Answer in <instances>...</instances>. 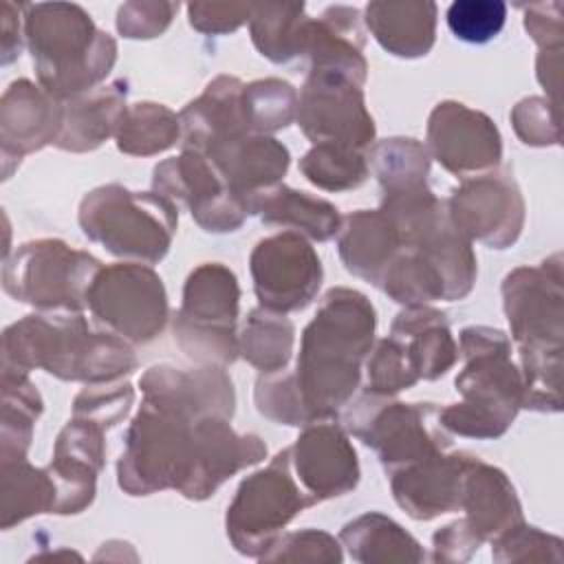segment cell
Wrapping results in <instances>:
<instances>
[{
    "label": "cell",
    "instance_id": "obj_34",
    "mask_svg": "<svg viewBox=\"0 0 564 564\" xmlns=\"http://www.w3.org/2000/svg\"><path fill=\"white\" fill-rule=\"evenodd\" d=\"M57 489L48 469L33 467L26 458L0 460V527H11L40 516L53 513Z\"/></svg>",
    "mask_w": 564,
    "mask_h": 564
},
{
    "label": "cell",
    "instance_id": "obj_24",
    "mask_svg": "<svg viewBox=\"0 0 564 564\" xmlns=\"http://www.w3.org/2000/svg\"><path fill=\"white\" fill-rule=\"evenodd\" d=\"M361 20L359 9L346 4H333L319 18H308L302 44L308 70L341 73L364 86L368 62L364 57L366 35Z\"/></svg>",
    "mask_w": 564,
    "mask_h": 564
},
{
    "label": "cell",
    "instance_id": "obj_54",
    "mask_svg": "<svg viewBox=\"0 0 564 564\" xmlns=\"http://www.w3.org/2000/svg\"><path fill=\"white\" fill-rule=\"evenodd\" d=\"M20 11L22 4L15 7L13 2H2L0 9V46H2V64H11L15 57H20L22 51V37H20Z\"/></svg>",
    "mask_w": 564,
    "mask_h": 564
},
{
    "label": "cell",
    "instance_id": "obj_41",
    "mask_svg": "<svg viewBox=\"0 0 564 564\" xmlns=\"http://www.w3.org/2000/svg\"><path fill=\"white\" fill-rule=\"evenodd\" d=\"M377 289L403 306H423L443 300L438 273L414 251H401L386 269Z\"/></svg>",
    "mask_w": 564,
    "mask_h": 564
},
{
    "label": "cell",
    "instance_id": "obj_28",
    "mask_svg": "<svg viewBox=\"0 0 564 564\" xmlns=\"http://www.w3.org/2000/svg\"><path fill=\"white\" fill-rule=\"evenodd\" d=\"M128 82L115 79L64 101L62 130L55 148L66 152L97 150L108 137L117 134L128 108Z\"/></svg>",
    "mask_w": 564,
    "mask_h": 564
},
{
    "label": "cell",
    "instance_id": "obj_20",
    "mask_svg": "<svg viewBox=\"0 0 564 564\" xmlns=\"http://www.w3.org/2000/svg\"><path fill=\"white\" fill-rule=\"evenodd\" d=\"M478 456L469 452H441L390 474L397 505L414 520H434L460 509L463 482Z\"/></svg>",
    "mask_w": 564,
    "mask_h": 564
},
{
    "label": "cell",
    "instance_id": "obj_52",
    "mask_svg": "<svg viewBox=\"0 0 564 564\" xmlns=\"http://www.w3.org/2000/svg\"><path fill=\"white\" fill-rule=\"evenodd\" d=\"M564 4L560 0L553 2H535L524 7V31L538 44L540 51L562 48L564 44Z\"/></svg>",
    "mask_w": 564,
    "mask_h": 564
},
{
    "label": "cell",
    "instance_id": "obj_23",
    "mask_svg": "<svg viewBox=\"0 0 564 564\" xmlns=\"http://www.w3.org/2000/svg\"><path fill=\"white\" fill-rule=\"evenodd\" d=\"M183 150L207 156L212 150L253 134L245 108V84L234 75L214 77L181 112Z\"/></svg>",
    "mask_w": 564,
    "mask_h": 564
},
{
    "label": "cell",
    "instance_id": "obj_50",
    "mask_svg": "<svg viewBox=\"0 0 564 564\" xmlns=\"http://www.w3.org/2000/svg\"><path fill=\"white\" fill-rule=\"evenodd\" d=\"M178 2H126L117 11V31L128 40H152L167 31Z\"/></svg>",
    "mask_w": 564,
    "mask_h": 564
},
{
    "label": "cell",
    "instance_id": "obj_32",
    "mask_svg": "<svg viewBox=\"0 0 564 564\" xmlns=\"http://www.w3.org/2000/svg\"><path fill=\"white\" fill-rule=\"evenodd\" d=\"M364 22L381 48L394 57H423L436 40V4L430 0L368 2Z\"/></svg>",
    "mask_w": 564,
    "mask_h": 564
},
{
    "label": "cell",
    "instance_id": "obj_13",
    "mask_svg": "<svg viewBox=\"0 0 564 564\" xmlns=\"http://www.w3.org/2000/svg\"><path fill=\"white\" fill-rule=\"evenodd\" d=\"M152 192L167 198L176 209H187L196 225L209 234L236 231L251 214L249 200L236 194L214 163L194 150L156 163Z\"/></svg>",
    "mask_w": 564,
    "mask_h": 564
},
{
    "label": "cell",
    "instance_id": "obj_47",
    "mask_svg": "<svg viewBox=\"0 0 564 564\" xmlns=\"http://www.w3.org/2000/svg\"><path fill=\"white\" fill-rule=\"evenodd\" d=\"M366 381L368 392L386 397H394L401 390H410L414 383H419L390 337L379 339L370 348L366 357Z\"/></svg>",
    "mask_w": 564,
    "mask_h": 564
},
{
    "label": "cell",
    "instance_id": "obj_7",
    "mask_svg": "<svg viewBox=\"0 0 564 564\" xmlns=\"http://www.w3.org/2000/svg\"><path fill=\"white\" fill-rule=\"evenodd\" d=\"M198 419L165 403L143 399L117 460V482L128 496L178 489L187 471Z\"/></svg>",
    "mask_w": 564,
    "mask_h": 564
},
{
    "label": "cell",
    "instance_id": "obj_9",
    "mask_svg": "<svg viewBox=\"0 0 564 564\" xmlns=\"http://www.w3.org/2000/svg\"><path fill=\"white\" fill-rule=\"evenodd\" d=\"M240 286L223 262H203L185 280L172 330L178 348L200 366H229L238 352Z\"/></svg>",
    "mask_w": 564,
    "mask_h": 564
},
{
    "label": "cell",
    "instance_id": "obj_45",
    "mask_svg": "<svg viewBox=\"0 0 564 564\" xmlns=\"http://www.w3.org/2000/svg\"><path fill=\"white\" fill-rule=\"evenodd\" d=\"M491 557L496 562H564L562 540L544 533L527 522L516 524L491 542Z\"/></svg>",
    "mask_w": 564,
    "mask_h": 564
},
{
    "label": "cell",
    "instance_id": "obj_29",
    "mask_svg": "<svg viewBox=\"0 0 564 564\" xmlns=\"http://www.w3.org/2000/svg\"><path fill=\"white\" fill-rule=\"evenodd\" d=\"M223 181L249 200L256 192L273 187L286 174L291 154L284 143L267 134H249L207 154Z\"/></svg>",
    "mask_w": 564,
    "mask_h": 564
},
{
    "label": "cell",
    "instance_id": "obj_48",
    "mask_svg": "<svg viewBox=\"0 0 564 564\" xmlns=\"http://www.w3.org/2000/svg\"><path fill=\"white\" fill-rule=\"evenodd\" d=\"M339 542L324 531L302 529L282 533L260 562H341Z\"/></svg>",
    "mask_w": 564,
    "mask_h": 564
},
{
    "label": "cell",
    "instance_id": "obj_42",
    "mask_svg": "<svg viewBox=\"0 0 564 564\" xmlns=\"http://www.w3.org/2000/svg\"><path fill=\"white\" fill-rule=\"evenodd\" d=\"M245 108L253 134L271 137L295 119L297 90L278 77L245 84Z\"/></svg>",
    "mask_w": 564,
    "mask_h": 564
},
{
    "label": "cell",
    "instance_id": "obj_30",
    "mask_svg": "<svg viewBox=\"0 0 564 564\" xmlns=\"http://www.w3.org/2000/svg\"><path fill=\"white\" fill-rule=\"evenodd\" d=\"M460 509L482 542H494L524 522L522 505L507 474L480 458L465 476Z\"/></svg>",
    "mask_w": 564,
    "mask_h": 564
},
{
    "label": "cell",
    "instance_id": "obj_2",
    "mask_svg": "<svg viewBox=\"0 0 564 564\" xmlns=\"http://www.w3.org/2000/svg\"><path fill=\"white\" fill-rule=\"evenodd\" d=\"M502 308L520 355L522 408L562 410L564 278L562 253L538 267H518L502 280Z\"/></svg>",
    "mask_w": 564,
    "mask_h": 564
},
{
    "label": "cell",
    "instance_id": "obj_8",
    "mask_svg": "<svg viewBox=\"0 0 564 564\" xmlns=\"http://www.w3.org/2000/svg\"><path fill=\"white\" fill-rule=\"evenodd\" d=\"M344 430L370 447L388 474L447 452L452 445L441 423V405L401 403L368 390L348 403Z\"/></svg>",
    "mask_w": 564,
    "mask_h": 564
},
{
    "label": "cell",
    "instance_id": "obj_19",
    "mask_svg": "<svg viewBox=\"0 0 564 564\" xmlns=\"http://www.w3.org/2000/svg\"><path fill=\"white\" fill-rule=\"evenodd\" d=\"M267 456L258 434H238L229 419L205 416L194 425V445L178 494L187 500H207L218 487Z\"/></svg>",
    "mask_w": 564,
    "mask_h": 564
},
{
    "label": "cell",
    "instance_id": "obj_37",
    "mask_svg": "<svg viewBox=\"0 0 564 564\" xmlns=\"http://www.w3.org/2000/svg\"><path fill=\"white\" fill-rule=\"evenodd\" d=\"M42 397L29 375L2 370V421L0 458H26L35 421L42 414Z\"/></svg>",
    "mask_w": 564,
    "mask_h": 564
},
{
    "label": "cell",
    "instance_id": "obj_43",
    "mask_svg": "<svg viewBox=\"0 0 564 564\" xmlns=\"http://www.w3.org/2000/svg\"><path fill=\"white\" fill-rule=\"evenodd\" d=\"M253 401L256 410L278 425L304 427L308 423H315L302 401L293 372H289L286 368L278 372H260V377L256 379Z\"/></svg>",
    "mask_w": 564,
    "mask_h": 564
},
{
    "label": "cell",
    "instance_id": "obj_38",
    "mask_svg": "<svg viewBox=\"0 0 564 564\" xmlns=\"http://www.w3.org/2000/svg\"><path fill=\"white\" fill-rule=\"evenodd\" d=\"M181 139V119L174 110L154 101L130 104L121 117L115 141L128 156H152L170 150Z\"/></svg>",
    "mask_w": 564,
    "mask_h": 564
},
{
    "label": "cell",
    "instance_id": "obj_35",
    "mask_svg": "<svg viewBox=\"0 0 564 564\" xmlns=\"http://www.w3.org/2000/svg\"><path fill=\"white\" fill-rule=\"evenodd\" d=\"M304 2L253 4L249 33L256 51L273 64H289L302 57L308 15Z\"/></svg>",
    "mask_w": 564,
    "mask_h": 564
},
{
    "label": "cell",
    "instance_id": "obj_1",
    "mask_svg": "<svg viewBox=\"0 0 564 564\" xmlns=\"http://www.w3.org/2000/svg\"><path fill=\"white\" fill-rule=\"evenodd\" d=\"M377 328L370 300L348 286L330 289L306 324L293 370L297 390L313 421H330L361 383Z\"/></svg>",
    "mask_w": 564,
    "mask_h": 564
},
{
    "label": "cell",
    "instance_id": "obj_16",
    "mask_svg": "<svg viewBox=\"0 0 564 564\" xmlns=\"http://www.w3.org/2000/svg\"><path fill=\"white\" fill-rule=\"evenodd\" d=\"M445 205L454 227L489 249L511 247L524 227V198L509 170L463 178Z\"/></svg>",
    "mask_w": 564,
    "mask_h": 564
},
{
    "label": "cell",
    "instance_id": "obj_22",
    "mask_svg": "<svg viewBox=\"0 0 564 564\" xmlns=\"http://www.w3.org/2000/svg\"><path fill=\"white\" fill-rule=\"evenodd\" d=\"M139 388L143 399L176 408L192 419H231L236 412L234 383L223 366L183 370L172 364H156L141 375Z\"/></svg>",
    "mask_w": 564,
    "mask_h": 564
},
{
    "label": "cell",
    "instance_id": "obj_49",
    "mask_svg": "<svg viewBox=\"0 0 564 564\" xmlns=\"http://www.w3.org/2000/svg\"><path fill=\"white\" fill-rule=\"evenodd\" d=\"M511 123L524 145H560L557 106L546 97H524L511 110Z\"/></svg>",
    "mask_w": 564,
    "mask_h": 564
},
{
    "label": "cell",
    "instance_id": "obj_36",
    "mask_svg": "<svg viewBox=\"0 0 564 564\" xmlns=\"http://www.w3.org/2000/svg\"><path fill=\"white\" fill-rule=\"evenodd\" d=\"M295 344V326L284 313L262 306L253 308L238 333V352L260 372L284 370L291 361Z\"/></svg>",
    "mask_w": 564,
    "mask_h": 564
},
{
    "label": "cell",
    "instance_id": "obj_40",
    "mask_svg": "<svg viewBox=\"0 0 564 564\" xmlns=\"http://www.w3.org/2000/svg\"><path fill=\"white\" fill-rule=\"evenodd\" d=\"M300 172L311 185L324 192H348L366 183L370 165L361 150L317 143L300 159Z\"/></svg>",
    "mask_w": 564,
    "mask_h": 564
},
{
    "label": "cell",
    "instance_id": "obj_15",
    "mask_svg": "<svg viewBox=\"0 0 564 564\" xmlns=\"http://www.w3.org/2000/svg\"><path fill=\"white\" fill-rule=\"evenodd\" d=\"M249 271L258 304L284 315L306 308L324 278L317 251L295 231L262 238L249 256Z\"/></svg>",
    "mask_w": 564,
    "mask_h": 564
},
{
    "label": "cell",
    "instance_id": "obj_51",
    "mask_svg": "<svg viewBox=\"0 0 564 564\" xmlns=\"http://www.w3.org/2000/svg\"><path fill=\"white\" fill-rule=\"evenodd\" d=\"M253 4L242 2H189V26L205 35H225L238 31L251 20Z\"/></svg>",
    "mask_w": 564,
    "mask_h": 564
},
{
    "label": "cell",
    "instance_id": "obj_21",
    "mask_svg": "<svg viewBox=\"0 0 564 564\" xmlns=\"http://www.w3.org/2000/svg\"><path fill=\"white\" fill-rule=\"evenodd\" d=\"M64 101L55 99L40 84L15 79L7 86L0 101V141H2V172L13 159L18 165L22 156L55 145L62 130Z\"/></svg>",
    "mask_w": 564,
    "mask_h": 564
},
{
    "label": "cell",
    "instance_id": "obj_46",
    "mask_svg": "<svg viewBox=\"0 0 564 564\" xmlns=\"http://www.w3.org/2000/svg\"><path fill=\"white\" fill-rule=\"evenodd\" d=\"M134 401V390L128 381L86 383V388L73 401V416H84L99 423L106 432L115 427Z\"/></svg>",
    "mask_w": 564,
    "mask_h": 564
},
{
    "label": "cell",
    "instance_id": "obj_44",
    "mask_svg": "<svg viewBox=\"0 0 564 564\" xmlns=\"http://www.w3.org/2000/svg\"><path fill=\"white\" fill-rule=\"evenodd\" d=\"M445 20L456 40L487 44L502 31L507 4L500 0H456L449 4Z\"/></svg>",
    "mask_w": 564,
    "mask_h": 564
},
{
    "label": "cell",
    "instance_id": "obj_4",
    "mask_svg": "<svg viewBox=\"0 0 564 564\" xmlns=\"http://www.w3.org/2000/svg\"><path fill=\"white\" fill-rule=\"evenodd\" d=\"M22 13L37 84L46 93L66 101L101 86L117 62V42L88 11L75 2H35L22 4Z\"/></svg>",
    "mask_w": 564,
    "mask_h": 564
},
{
    "label": "cell",
    "instance_id": "obj_25",
    "mask_svg": "<svg viewBox=\"0 0 564 564\" xmlns=\"http://www.w3.org/2000/svg\"><path fill=\"white\" fill-rule=\"evenodd\" d=\"M388 337L401 350L416 381L443 377L458 359V344L452 337L447 315L427 304L405 306L394 317Z\"/></svg>",
    "mask_w": 564,
    "mask_h": 564
},
{
    "label": "cell",
    "instance_id": "obj_53",
    "mask_svg": "<svg viewBox=\"0 0 564 564\" xmlns=\"http://www.w3.org/2000/svg\"><path fill=\"white\" fill-rule=\"evenodd\" d=\"M482 540L469 527L465 518H458L445 527H441L432 535V560L434 562H467L478 549Z\"/></svg>",
    "mask_w": 564,
    "mask_h": 564
},
{
    "label": "cell",
    "instance_id": "obj_10",
    "mask_svg": "<svg viewBox=\"0 0 564 564\" xmlns=\"http://www.w3.org/2000/svg\"><path fill=\"white\" fill-rule=\"evenodd\" d=\"M101 267L88 251L70 249L57 238H40L20 245L13 256L4 258L2 286L13 300L40 311L82 313Z\"/></svg>",
    "mask_w": 564,
    "mask_h": 564
},
{
    "label": "cell",
    "instance_id": "obj_14",
    "mask_svg": "<svg viewBox=\"0 0 564 564\" xmlns=\"http://www.w3.org/2000/svg\"><path fill=\"white\" fill-rule=\"evenodd\" d=\"M364 86L341 73L308 70L297 93L295 121L304 137L366 152L375 143V121L366 108Z\"/></svg>",
    "mask_w": 564,
    "mask_h": 564
},
{
    "label": "cell",
    "instance_id": "obj_5",
    "mask_svg": "<svg viewBox=\"0 0 564 564\" xmlns=\"http://www.w3.org/2000/svg\"><path fill=\"white\" fill-rule=\"evenodd\" d=\"M465 366L456 375L458 403L441 408V423L449 434L467 438L502 436L522 408L524 383L511 359V339L491 326L460 330Z\"/></svg>",
    "mask_w": 564,
    "mask_h": 564
},
{
    "label": "cell",
    "instance_id": "obj_31",
    "mask_svg": "<svg viewBox=\"0 0 564 564\" xmlns=\"http://www.w3.org/2000/svg\"><path fill=\"white\" fill-rule=\"evenodd\" d=\"M249 212L264 225L282 227L284 231H295L317 242L335 238L341 227L339 209L333 203L284 183L249 196Z\"/></svg>",
    "mask_w": 564,
    "mask_h": 564
},
{
    "label": "cell",
    "instance_id": "obj_55",
    "mask_svg": "<svg viewBox=\"0 0 564 564\" xmlns=\"http://www.w3.org/2000/svg\"><path fill=\"white\" fill-rule=\"evenodd\" d=\"M560 66H562V48H546L538 53L535 77L540 86L546 90V99L555 106H557V88H560Z\"/></svg>",
    "mask_w": 564,
    "mask_h": 564
},
{
    "label": "cell",
    "instance_id": "obj_17",
    "mask_svg": "<svg viewBox=\"0 0 564 564\" xmlns=\"http://www.w3.org/2000/svg\"><path fill=\"white\" fill-rule=\"evenodd\" d=\"M427 152L449 174L460 178L496 170L502 159V139L496 123L460 101H441L427 119Z\"/></svg>",
    "mask_w": 564,
    "mask_h": 564
},
{
    "label": "cell",
    "instance_id": "obj_3",
    "mask_svg": "<svg viewBox=\"0 0 564 564\" xmlns=\"http://www.w3.org/2000/svg\"><path fill=\"white\" fill-rule=\"evenodd\" d=\"M137 368L130 341L95 333L82 313H33L2 333V370H44L62 381H117Z\"/></svg>",
    "mask_w": 564,
    "mask_h": 564
},
{
    "label": "cell",
    "instance_id": "obj_18",
    "mask_svg": "<svg viewBox=\"0 0 564 564\" xmlns=\"http://www.w3.org/2000/svg\"><path fill=\"white\" fill-rule=\"evenodd\" d=\"M289 458L291 471L311 505L346 496L359 482L357 452L348 432L333 419L304 425L289 447Z\"/></svg>",
    "mask_w": 564,
    "mask_h": 564
},
{
    "label": "cell",
    "instance_id": "obj_27",
    "mask_svg": "<svg viewBox=\"0 0 564 564\" xmlns=\"http://www.w3.org/2000/svg\"><path fill=\"white\" fill-rule=\"evenodd\" d=\"M337 251L348 273L379 286L386 269L401 253V240L381 209H357L341 218Z\"/></svg>",
    "mask_w": 564,
    "mask_h": 564
},
{
    "label": "cell",
    "instance_id": "obj_11",
    "mask_svg": "<svg viewBox=\"0 0 564 564\" xmlns=\"http://www.w3.org/2000/svg\"><path fill=\"white\" fill-rule=\"evenodd\" d=\"M306 507L313 505L297 485L284 447L264 469L240 482L225 516L227 538L240 555L260 560Z\"/></svg>",
    "mask_w": 564,
    "mask_h": 564
},
{
    "label": "cell",
    "instance_id": "obj_39",
    "mask_svg": "<svg viewBox=\"0 0 564 564\" xmlns=\"http://www.w3.org/2000/svg\"><path fill=\"white\" fill-rule=\"evenodd\" d=\"M366 156L383 192L427 185L430 152L425 143L412 137H392L372 143Z\"/></svg>",
    "mask_w": 564,
    "mask_h": 564
},
{
    "label": "cell",
    "instance_id": "obj_33",
    "mask_svg": "<svg viewBox=\"0 0 564 564\" xmlns=\"http://www.w3.org/2000/svg\"><path fill=\"white\" fill-rule=\"evenodd\" d=\"M339 542L355 562L388 564V562H423L425 553L414 535H410L392 518L368 511L344 524Z\"/></svg>",
    "mask_w": 564,
    "mask_h": 564
},
{
    "label": "cell",
    "instance_id": "obj_12",
    "mask_svg": "<svg viewBox=\"0 0 564 564\" xmlns=\"http://www.w3.org/2000/svg\"><path fill=\"white\" fill-rule=\"evenodd\" d=\"M86 308L106 333L130 344L152 341L170 317L161 275L139 262L101 267L88 289Z\"/></svg>",
    "mask_w": 564,
    "mask_h": 564
},
{
    "label": "cell",
    "instance_id": "obj_26",
    "mask_svg": "<svg viewBox=\"0 0 564 564\" xmlns=\"http://www.w3.org/2000/svg\"><path fill=\"white\" fill-rule=\"evenodd\" d=\"M401 251L419 253L441 278L443 300L454 302L469 295L476 282V253L471 242L454 227L443 205Z\"/></svg>",
    "mask_w": 564,
    "mask_h": 564
},
{
    "label": "cell",
    "instance_id": "obj_6",
    "mask_svg": "<svg viewBox=\"0 0 564 564\" xmlns=\"http://www.w3.org/2000/svg\"><path fill=\"white\" fill-rule=\"evenodd\" d=\"M77 220L84 236L115 258L152 267L172 247L178 209L154 192H132L108 183L82 198Z\"/></svg>",
    "mask_w": 564,
    "mask_h": 564
}]
</instances>
